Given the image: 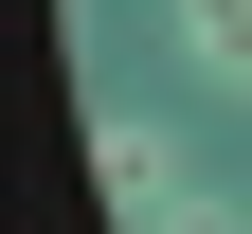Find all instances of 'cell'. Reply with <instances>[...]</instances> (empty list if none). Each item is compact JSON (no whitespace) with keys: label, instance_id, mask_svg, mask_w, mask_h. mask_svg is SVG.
Segmentation results:
<instances>
[{"label":"cell","instance_id":"6da1fadb","mask_svg":"<svg viewBox=\"0 0 252 234\" xmlns=\"http://www.w3.org/2000/svg\"><path fill=\"white\" fill-rule=\"evenodd\" d=\"M90 180H108V216L144 234V216H162L180 180H198V162H180V126H126V108H108V126H90Z\"/></svg>","mask_w":252,"mask_h":234},{"label":"cell","instance_id":"7a4b0ae2","mask_svg":"<svg viewBox=\"0 0 252 234\" xmlns=\"http://www.w3.org/2000/svg\"><path fill=\"white\" fill-rule=\"evenodd\" d=\"M180 54H198L216 90H252V0H180Z\"/></svg>","mask_w":252,"mask_h":234},{"label":"cell","instance_id":"3957f363","mask_svg":"<svg viewBox=\"0 0 252 234\" xmlns=\"http://www.w3.org/2000/svg\"><path fill=\"white\" fill-rule=\"evenodd\" d=\"M144 234H252V198H216V180H180V198H162Z\"/></svg>","mask_w":252,"mask_h":234}]
</instances>
